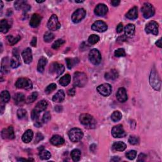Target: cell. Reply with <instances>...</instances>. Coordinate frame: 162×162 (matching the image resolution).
<instances>
[{
	"instance_id": "d590c367",
	"label": "cell",
	"mask_w": 162,
	"mask_h": 162,
	"mask_svg": "<svg viewBox=\"0 0 162 162\" xmlns=\"http://www.w3.org/2000/svg\"><path fill=\"white\" fill-rule=\"evenodd\" d=\"M39 157H40V158L42 160H46L50 158L51 157V155L49 151L44 150V148H42V150H41V151H39Z\"/></svg>"
},
{
	"instance_id": "f546056e",
	"label": "cell",
	"mask_w": 162,
	"mask_h": 162,
	"mask_svg": "<svg viewBox=\"0 0 162 162\" xmlns=\"http://www.w3.org/2000/svg\"><path fill=\"white\" fill-rule=\"evenodd\" d=\"M126 148H127L126 144L124 143L121 142V141L115 142L113 143L112 146L113 150L115 151H123L125 150Z\"/></svg>"
},
{
	"instance_id": "484cf974",
	"label": "cell",
	"mask_w": 162,
	"mask_h": 162,
	"mask_svg": "<svg viewBox=\"0 0 162 162\" xmlns=\"http://www.w3.org/2000/svg\"><path fill=\"white\" fill-rule=\"evenodd\" d=\"M34 136V133L32 130H26L23 134L22 137V139L24 143H29L32 141V139Z\"/></svg>"
},
{
	"instance_id": "44dd1931",
	"label": "cell",
	"mask_w": 162,
	"mask_h": 162,
	"mask_svg": "<svg viewBox=\"0 0 162 162\" xmlns=\"http://www.w3.org/2000/svg\"><path fill=\"white\" fill-rule=\"evenodd\" d=\"M42 20V17L37 14H34L32 15L31 19L30 20V26L31 27L36 28L39 25Z\"/></svg>"
},
{
	"instance_id": "f5cc1de1",
	"label": "cell",
	"mask_w": 162,
	"mask_h": 162,
	"mask_svg": "<svg viewBox=\"0 0 162 162\" xmlns=\"http://www.w3.org/2000/svg\"><path fill=\"white\" fill-rule=\"evenodd\" d=\"M123 29H124L123 24H122V23H120L119 25H117V29H116L117 32V33H121L122 31H123Z\"/></svg>"
},
{
	"instance_id": "7a4b0ae2",
	"label": "cell",
	"mask_w": 162,
	"mask_h": 162,
	"mask_svg": "<svg viewBox=\"0 0 162 162\" xmlns=\"http://www.w3.org/2000/svg\"><path fill=\"white\" fill-rule=\"evenodd\" d=\"M84 136V134L81 129L78 128H73L68 132V137L71 141L73 143L80 141Z\"/></svg>"
},
{
	"instance_id": "94428289",
	"label": "cell",
	"mask_w": 162,
	"mask_h": 162,
	"mask_svg": "<svg viewBox=\"0 0 162 162\" xmlns=\"http://www.w3.org/2000/svg\"><path fill=\"white\" fill-rule=\"evenodd\" d=\"M55 110L57 112H60L62 110V107L61 106H56L55 107Z\"/></svg>"
},
{
	"instance_id": "b9f144b4",
	"label": "cell",
	"mask_w": 162,
	"mask_h": 162,
	"mask_svg": "<svg viewBox=\"0 0 162 162\" xmlns=\"http://www.w3.org/2000/svg\"><path fill=\"white\" fill-rule=\"evenodd\" d=\"M77 59L76 58H66V62H67V67L68 69H71L72 68V67L75 65L77 63V62H78V61H77Z\"/></svg>"
},
{
	"instance_id": "8d00e7d4",
	"label": "cell",
	"mask_w": 162,
	"mask_h": 162,
	"mask_svg": "<svg viewBox=\"0 0 162 162\" xmlns=\"http://www.w3.org/2000/svg\"><path fill=\"white\" fill-rule=\"evenodd\" d=\"M7 41L8 42H9V44L10 45H15L16 43L18 42L19 41H20V39H21V37L19 36V35H18V36H17L16 37H14L13 36H8L7 37Z\"/></svg>"
},
{
	"instance_id": "6125c7cd",
	"label": "cell",
	"mask_w": 162,
	"mask_h": 162,
	"mask_svg": "<svg viewBox=\"0 0 162 162\" xmlns=\"http://www.w3.org/2000/svg\"><path fill=\"white\" fill-rule=\"evenodd\" d=\"M3 7V1H1V10H2Z\"/></svg>"
},
{
	"instance_id": "db71d44e",
	"label": "cell",
	"mask_w": 162,
	"mask_h": 162,
	"mask_svg": "<svg viewBox=\"0 0 162 162\" xmlns=\"http://www.w3.org/2000/svg\"><path fill=\"white\" fill-rule=\"evenodd\" d=\"M42 139H43V135L40 133H38L36 137V139H35V143H37L40 141H41Z\"/></svg>"
},
{
	"instance_id": "f1b7e54d",
	"label": "cell",
	"mask_w": 162,
	"mask_h": 162,
	"mask_svg": "<svg viewBox=\"0 0 162 162\" xmlns=\"http://www.w3.org/2000/svg\"><path fill=\"white\" fill-rule=\"evenodd\" d=\"M47 59L44 57V56H42V57L40 58V59L39 60L38 64H37V71L39 73H42L45 71V68L46 65L47 64Z\"/></svg>"
},
{
	"instance_id": "ac0fdd59",
	"label": "cell",
	"mask_w": 162,
	"mask_h": 162,
	"mask_svg": "<svg viewBox=\"0 0 162 162\" xmlns=\"http://www.w3.org/2000/svg\"><path fill=\"white\" fill-rule=\"evenodd\" d=\"M15 8L17 10H20L22 9L24 12H28L30 10V6L28 5L27 1H22V0H19L15 2Z\"/></svg>"
},
{
	"instance_id": "be15d7a7",
	"label": "cell",
	"mask_w": 162,
	"mask_h": 162,
	"mask_svg": "<svg viewBox=\"0 0 162 162\" xmlns=\"http://www.w3.org/2000/svg\"><path fill=\"white\" fill-rule=\"evenodd\" d=\"M45 1V0H43V1H36L37 3H44Z\"/></svg>"
},
{
	"instance_id": "e575fe53",
	"label": "cell",
	"mask_w": 162,
	"mask_h": 162,
	"mask_svg": "<svg viewBox=\"0 0 162 162\" xmlns=\"http://www.w3.org/2000/svg\"><path fill=\"white\" fill-rule=\"evenodd\" d=\"M0 99H1V102L3 103H6L10 99V94L7 91H3L1 92V95H0Z\"/></svg>"
},
{
	"instance_id": "ab89813d",
	"label": "cell",
	"mask_w": 162,
	"mask_h": 162,
	"mask_svg": "<svg viewBox=\"0 0 162 162\" xmlns=\"http://www.w3.org/2000/svg\"><path fill=\"white\" fill-rule=\"evenodd\" d=\"M55 38L54 34L51 32H46L44 35V40L46 42H51Z\"/></svg>"
},
{
	"instance_id": "ba28073f",
	"label": "cell",
	"mask_w": 162,
	"mask_h": 162,
	"mask_svg": "<svg viewBox=\"0 0 162 162\" xmlns=\"http://www.w3.org/2000/svg\"><path fill=\"white\" fill-rule=\"evenodd\" d=\"M47 26L50 30L55 31V30H58L61 27V24L57 16L56 15H52L48 22Z\"/></svg>"
},
{
	"instance_id": "6da1fadb",
	"label": "cell",
	"mask_w": 162,
	"mask_h": 162,
	"mask_svg": "<svg viewBox=\"0 0 162 162\" xmlns=\"http://www.w3.org/2000/svg\"><path fill=\"white\" fill-rule=\"evenodd\" d=\"M87 77L86 74L83 72H77L73 76V86L78 87H84L87 83Z\"/></svg>"
},
{
	"instance_id": "d6a6232c",
	"label": "cell",
	"mask_w": 162,
	"mask_h": 162,
	"mask_svg": "<svg viewBox=\"0 0 162 162\" xmlns=\"http://www.w3.org/2000/svg\"><path fill=\"white\" fill-rule=\"evenodd\" d=\"M14 101L16 104H23L25 102V96L23 93H17L14 96Z\"/></svg>"
},
{
	"instance_id": "9f6ffc18",
	"label": "cell",
	"mask_w": 162,
	"mask_h": 162,
	"mask_svg": "<svg viewBox=\"0 0 162 162\" xmlns=\"http://www.w3.org/2000/svg\"><path fill=\"white\" fill-rule=\"evenodd\" d=\"M36 45H37V37H34L32 39L31 42H30V45L33 47H36Z\"/></svg>"
},
{
	"instance_id": "7402d4cb",
	"label": "cell",
	"mask_w": 162,
	"mask_h": 162,
	"mask_svg": "<svg viewBox=\"0 0 162 162\" xmlns=\"http://www.w3.org/2000/svg\"><path fill=\"white\" fill-rule=\"evenodd\" d=\"M48 102L46 100H41L37 103V104L36 105V107L34 109V110L37 113H39V114H40V113L46 110L48 107Z\"/></svg>"
},
{
	"instance_id": "4316f807",
	"label": "cell",
	"mask_w": 162,
	"mask_h": 162,
	"mask_svg": "<svg viewBox=\"0 0 162 162\" xmlns=\"http://www.w3.org/2000/svg\"><path fill=\"white\" fill-rule=\"evenodd\" d=\"M65 97V94L63 90H59L56 93L53 97V101L56 103H61L64 100Z\"/></svg>"
},
{
	"instance_id": "d4e9b609",
	"label": "cell",
	"mask_w": 162,
	"mask_h": 162,
	"mask_svg": "<svg viewBox=\"0 0 162 162\" xmlns=\"http://www.w3.org/2000/svg\"><path fill=\"white\" fill-rule=\"evenodd\" d=\"M118 77H119V73H118L116 70L114 69L111 70L110 71L107 72L104 75L105 79H107V81L115 80L116 78H118Z\"/></svg>"
},
{
	"instance_id": "277c9868",
	"label": "cell",
	"mask_w": 162,
	"mask_h": 162,
	"mask_svg": "<svg viewBox=\"0 0 162 162\" xmlns=\"http://www.w3.org/2000/svg\"><path fill=\"white\" fill-rule=\"evenodd\" d=\"M80 122L87 127H94L96 124V121L93 117L88 114V113H83L79 117Z\"/></svg>"
},
{
	"instance_id": "d6986e66",
	"label": "cell",
	"mask_w": 162,
	"mask_h": 162,
	"mask_svg": "<svg viewBox=\"0 0 162 162\" xmlns=\"http://www.w3.org/2000/svg\"><path fill=\"white\" fill-rule=\"evenodd\" d=\"M23 59L25 63L29 64L32 62V53L30 48H27L25 49L22 53Z\"/></svg>"
},
{
	"instance_id": "11a10c76",
	"label": "cell",
	"mask_w": 162,
	"mask_h": 162,
	"mask_svg": "<svg viewBox=\"0 0 162 162\" xmlns=\"http://www.w3.org/2000/svg\"><path fill=\"white\" fill-rule=\"evenodd\" d=\"M68 94L71 96H73L74 95L76 94V89L73 87V88L70 89L68 91Z\"/></svg>"
},
{
	"instance_id": "7dc6e473",
	"label": "cell",
	"mask_w": 162,
	"mask_h": 162,
	"mask_svg": "<svg viewBox=\"0 0 162 162\" xmlns=\"http://www.w3.org/2000/svg\"><path fill=\"white\" fill-rule=\"evenodd\" d=\"M136 155H137V152L135 150H130L128 152H127L125 154L126 157L129 160H134L135 158L136 157Z\"/></svg>"
},
{
	"instance_id": "9c48e42d",
	"label": "cell",
	"mask_w": 162,
	"mask_h": 162,
	"mask_svg": "<svg viewBox=\"0 0 162 162\" xmlns=\"http://www.w3.org/2000/svg\"><path fill=\"white\" fill-rule=\"evenodd\" d=\"M86 15V12L84 8H78V9L73 12V14L72 15V20L73 22L75 24L80 22L85 18Z\"/></svg>"
},
{
	"instance_id": "836d02e7",
	"label": "cell",
	"mask_w": 162,
	"mask_h": 162,
	"mask_svg": "<svg viewBox=\"0 0 162 162\" xmlns=\"http://www.w3.org/2000/svg\"><path fill=\"white\" fill-rule=\"evenodd\" d=\"M71 157L74 161H79L81 157V152L78 149H75L71 152Z\"/></svg>"
},
{
	"instance_id": "60d3db41",
	"label": "cell",
	"mask_w": 162,
	"mask_h": 162,
	"mask_svg": "<svg viewBox=\"0 0 162 162\" xmlns=\"http://www.w3.org/2000/svg\"><path fill=\"white\" fill-rule=\"evenodd\" d=\"M99 41V37L98 35L92 34L88 38V42L91 45H95Z\"/></svg>"
},
{
	"instance_id": "816d5d0a",
	"label": "cell",
	"mask_w": 162,
	"mask_h": 162,
	"mask_svg": "<svg viewBox=\"0 0 162 162\" xmlns=\"http://www.w3.org/2000/svg\"><path fill=\"white\" fill-rule=\"evenodd\" d=\"M146 157L147 156L144 154V153H141L138 156V161H145L146 159Z\"/></svg>"
},
{
	"instance_id": "91938a15",
	"label": "cell",
	"mask_w": 162,
	"mask_h": 162,
	"mask_svg": "<svg viewBox=\"0 0 162 162\" xmlns=\"http://www.w3.org/2000/svg\"><path fill=\"white\" fill-rule=\"evenodd\" d=\"M156 45L157 46H158L159 48H161V39H159L156 42Z\"/></svg>"
},
{
	"instance_id": "2e32d148",
	"label": "cell",
	"mask_w": 162,
	"mask_h": 162,
	"mask_svg": "<svg viewBox=\"0 0 162 162\" xmlns=\"http://www.w3.org/2000/svg\"><path fill=\"white\" fill-rule=\"evenodd\" d=\"M108 8L104 4H98L94 9V14L98 17H103L108 13Z\"/></svg>"
},
{
	"instance_id": "6f0895ef",
	"label": "cell",
	"mask_w": 162,
	"mask_h": 162,
	"mask_svg": "<svg viewBox=\"0 0 162 162\" xmlns=\"http://www.w3.org/2000/svg\"><path fill=\"white\" fill-rule=\"evenodd\" d=\"M120 1H119V0H114V1H111V3L112 5L113 6H117L119 5Z\"/></svg>"
},
{
	"instance_id": "8fae6325",
	"label": "cell",
	"mask_w": 162,
	"mask_h": 162,
	"mask_svg": "<svg viewBox=\"0 0 162 162\" xmlns=\"http://www.w3.org/2000/svg\"><path fill=\"white\" fill-rule=\"evenodd\" d=\"M145 31L147 34H151L156 36L158 34V24L155 21L148 22L145 27Z\"/></svg>"
},
{
	"instance_id": "8992f818",
	"label": "cell",
	"mask_w": 162,
	"mask_h": 162,
	"mask_svg": "<svg viewBox=\"0 0 162 162\" xmlns=\"http://www.w3.org/2000/svg\"><path fill=\"white\" fill-rule=\"evenodd\" d=\"M150 82L153 88L159 91L161 87V81L156 71H152L150 77Z\"/></svg>"
},
{
	"instance_id": "681fc988",
	"label": "cell",
	"mask_w": 162,
	"mask_h": 162,
	"mask_svg": "<svg viewBox=\"0 0 162 162\" xmlns=\"http://www.w3.org/2000/svg\"><path fill=\"white\" fill-rule=\"evenodd\" d=\"M129 143L132 145H137L139 143V139L136 136H130L129 139Z\"/></svg>"
},
{
	"instance_id": "e7e4bbea",
	"label": "cell",
	"mask_w": 162,
	"mask_h": 162,
	"mask_svg": "<svg viewBox=\"0 0 162 162\" xmlns=\"http://www.w3.org/2000/svg\"><path fill=\"white\" fill-rule=\"evenodd\" d=\"M83 2H84V1H76V3H83Z\"/></svg>"
},
{
	"instance_id": "74e56055",
	"label": "cell",
	"mask_w": 162,
	"mask_h": 162,
	"mask_svg": "<svg viewBox=\"0 0 162 162\" xmlns=\"http://www.w3.org/2000/svg\"><path fill=\"white\" fill-rule=\"evenodd\" d=\"M122 118V113L119 111H115L111 115V119L113 122H117L120 121Z\"/></svg>"
},
{
	"instance_id": "7c38bea8",
	"label": "cell",
	"mask_w": 162,
	"mask_h": 162,
	"mask_svg": "<svg viewBox=\"0 0 162 162\" xmlns=\"http://www.w3.org/2000/svg\"><path fill=\"white\" fill-rule=\"evenodd\" d=\"M65 71V67L63 65L59 64L58 63H52L50 67V72L52 74H55L56 77H59Z\"/></svg>"
},
{
	"instance_id": "52a82bcc",
	"label": "cell",
	"mask_w": 162,
	"mask_h": 162,
	"mask_svg": "<svg viewBox=\"0 0 162 162\" xmlns=\"http://www.w3.org/2000/svg\"><path fill=\"white\" fill-rule=\"evenodd\" d=\"M89 59L93 65H99L102 61V55L100 52L97 49L91 50L89 53Z\"/></svg>"
},
{
	"instance_id": "680465c9",
	"label": "cell",
	"mask_w": 162,
	"mask_h": 162,
	"mask_svg": "<svg viewBox=\"0 0 162 162\" xmlns=\"http://www.w3.org/2000/svg\"><path fill=\"white\" fill-rule=\"evenodd\" d=\"M120 160V158L118 156H113L111 159V161H119Z\"/></svg>"
},
{
	"instance_id": "5b68a950",
	"label": "cell",
	"mask_w": 162,
	"mask_h": 162,
	"mask_svg": "<svg viewBox=\"0 0 162 162\" xmlns=\"http://www.w3.org/2000/svg\"><path fill=\"white\" fill-rule=\"evenodd\" d=\"M15 86L19 89L29 90L32 88V83L28 78H20L17 81Z\"/></svg>"
},
{
	"instance_id": "4fadbf2b",
	"label": "cell",
	"mask_w": 162,
	"mask_h": 162,
	"mask_svg": "<svg viewBox=\"0 0 162 162\" xmlns=\"http://www.w3.org/2000/svg\"><path fill=\"white\" fill-rule=\"evenodd\" d=\"M112 134L115 138H122L125 137L126 132L122 125H117L113 127L112 130Z\"/></svg>"
},
{
	"instance_id": "f6af8a7d",
	"label": "cell",
	"mask_w": 162,
	"mask_h": 162,
	"mask_svg": "<svg viewBox=\"0 0 162 162\" xmlns=\"http://www.w3.org/2000/svg\"><path fill=\"white\" fill-rule=\"evenodd\" d=\"M27 116V112L23 108H20L17 111V117L19 119H24Z\"/></svg>"
},
{
	"instance_id": "c3c4849f",
	"label": "cell",
	"mask_w": 162,
	"mask_h": 162,
	"mask_svg": "<svg viewBox=\"0 0 162 162\" xmlns=\"http://www.w3.org/2000/svg\"><path fill=\"white\" fill-rule=\"evenodd\" d=\"M125 51L123 48H119L115 51V56L116 57H124V56H125Z\"/></svg>"
},
{
	"instance_id": "9a60e30c",
	"label": "cell",
	"mask_w": 162,
	"mask_h": 162,
	"mask_svg": "<svg viewBox=\"0 0 162 162\" xmlns=\"http://www.w3.org/2000/svg\"><path fill=\"white\" fill-rule=\"evenodd\" d=\"M20 65V58L18 52V50L15 48L13 50V57L11 60V67L16 68L19 67Z\"/></svg>"
},
{
	"instance_id": "bcb514c9",
	"label": "cell",
	"mask_w": 162,
	"mask_h": 162,
	"mask_svg": "<svg viewBox=\"0 0 162 162\" xmlns=\"http://www.w3.org/2000/svg\"><path fill=\"white\" fill-rule=\"evenodd\" d=\"M37 96H38V94L37 92H34V93H32L31 94L28 96V98L27 99V102L28 103H33L37 99Z\"/></svg>"
},
{
	"instance_id": "cb8c5ba5",
	"label": "cell",
	"mask_w": 162,
	"mask_h": 162,
	"mask_svg": "<svg viewBox=\"0 0 162 162\" xmlns=\"http://www.w3.org/2000/svg\"><path fill=\"white\" fill-rule=\"evenodd\" d=\"M125 36L126 37H132L134 36L135 33V25L132 24H129L125 26L124 29Z\"/></svg>"
},
{
	"instance_id": "30bf717a",
	"label": "cell",
	"mask_w": 162,
	"mask_h": 162,
	"mask_svg": "<svg viewBox=\"0 0 162 162\" xmlns=\"http://www.w3.org/2000/svg\"><path fill=\"white\" fill-rule=\"evenodd\" d=\"M97 91L102 96H104V97H107V96L111 94L112 88L110 84H108V83H105V84L99 85L97 87Z\"/></svg>"
},
{
	"instance_id": "603a6c76",
	"label": "cell",
	"mask_w": 162,
	"mask_h": 162,
	"mask_svg": "<svg viewBox=\"0 0 162 162\" xmlns=\"http://www.w3.org/2000/svg\"><path fill=\"white\" fill-rule=\"evenodd\" d=\"M50 143L54 146H60L62 145V144L65 143L64 139L60 136L59 135H54L51 139H50Z\"/></svg>"
},
{
	"instance_id": "1f68e13d",
	"label": "cell",
	"mask_w": 162,
	"mask_h": 162,
	"mask_svg": "<svg viewBox=\"0 0 162 162\" xmlns=\"http://www.w3.org/2000/svg\"><path fill=\"white\" fill-rule=\"evenodd\" d=\"M71 81V76H70L69 74H66V75H65L62 77H61V78L59 81V83L61 86L65 87V86H68L70 84Z\"/></svg>"
},
{
	"instance_id": "3957f363",
	"label": "cell",
	"mask_w": 162,
	"mask_h": 162,
	"mask_svg": "<svg viewBox=\"0 0 162 162\" xmlns=\"http://www.w3.org/2000/svg\"><path fill=\"white\" fill-rule=\"evenodd\" d=\"M141 12L144 18L150 19L155 15V10L151 4L144 3L141 8Z\"/></svg>"
},
{
	"instance_id": "ee69618b",
	"label": "cell",
	"mask_w": 162,
	"mask_h": 162,
	"mask_svg": "<svg viewBox=\"0 0 162 162\" xmlns=\"http://www.w3.org/2000/svg\"><path fill=\"white\" fill-rule=\"evenodd\" d=\"M56 89V84L55 83H52V84L48 85L45 89V93L47 94H49L53 91H55Z\"/></svg>"
},
{
	"instance_id": "4dcf8cb0",
	"label": "cell",
	"mask_w": 162,
	"mask_h": 162,
	"mask_svg": "<svg viewBox=\"0 0 162 162\" xmlns=\"http://www.w3.org/2000/svg\"><path fill=\"white\" fill-rule=\"evenodd\" d=\"M10 28V25L6 20L3 19L0 22V30L2 33L6 34Z\"/></svg>"
},
{
	"instance_id": "5bb4252c",
	"label": "cell",
	"mask_w": 162,
	"mask_h": 162,
	"mask_svg": "<svg viewBox=\"0 0 162 162\" xmlns=\"http://www.w3.org/2000/svg\"><path fill=\"white\" fill-rule=\"evenodd\" d=\"M91 29L94 31L98 32H104L106 31L108 29V26L107 24L102 20L96 21L92 25Z\"/></svg>"
},
{
	"instance_id": "e0dca14e",
	"label": "cell",
	"mask_w": 162,
	"mask_h": 162,
	"mask_svg": "<svg viewBox=\"0 0 162 162\" xmlns=\"http://www.w3.org/2000/svg\"><path fill=\"white\" fill-rule=\"evenodd\" d=\"M1 136L3 139H14L15 138V135L13 127L10 126L7 129H4L1 132Z\"/></svg>"
},
{
	"instance_id": "7bdbcfd3",
	"label": "cell",
	"mask_w": 162,
	"mask_h": 162,
	"mask_svg": "<svg viewBox=\"0 0 162 162\" xmlns=\"http://www.w3.org/2000/svg\"><path fill=\"white\" fill-rule=\"evenodd\" d=\"M65 42V41L64 40H63V39H58V40H56L53 44L52 48H53L54 50H57L60 47H61L63 45Z\"/></svg>"
},
{
	"instance_id": "f35d334b",
	"label": "cell",
	"mask_w": 162,
	"mask_h": 162,
	"mask_svg": "<svg viewBox=\"0 0 162 162\" xmlns=\"http://www.w3.org/2000/svg\"><path fill=\"white\" fill-rule=\"evenodd\" d=\"M7 60V58H5L2 60L1 67V72L5 73V72H8V66H9V65H11V62L9 63L8 62V60Z\"/></svg>"
},
{
	"instance_id": "83f0119b",
	"label": "cell",
	"mask_w": 162,
	"mask_h": 162,
	"mask_svg": "<svg viewBox=\"0 0 162 162\" xmlns=\"http://www.w3.org/2000/svg\"><path fill=\"white\" fill-rule=\"evenodd\" d=\"M138 8L134 6L128 12L127 14H126V17L130 20H135L138 18Z\"/></svg>"
},
{
	"instance_id": "ffe728a7",
	"label": "cell",
	"mask_w": 162,
	"mask_h": 162,
	"mask_svg": "<svg viewBox=\"0 0 162 162\" xmlns=\"http://www.w3.org/2000/svg\"><path fill=\"white\" fill-rule=\"evenodd\" d=\"M117 98L120 103H124L128 99L127 94V91L124 87H120L117 93Z\"/></svg>"
},
{
	"instance_id": "f907efd6",
	"label": "cell",
	"mask_w": 162,
	"mask_h": 162,
	"mask_svg": "<svg viewBox=\"0 0 162 162\" xmlns=\"http://www.w3.org/2000/svg\"><path fill=\"white\" fill-rule=\"evenodd\" d=\"M51 119V114L49 112H46L45 113V114L43 115L42 121L43 123H47L49 122Z\"/></svg>"
}]
</instances>
